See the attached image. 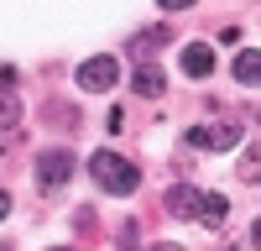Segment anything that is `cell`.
Segmentation results:
<instances>
[{
	"instance_id": "cell-2",
	"label": "cell",
	"mask_w": 261,
	"mask_h": 251,
	"mask_svg": "<svg viewBox=\"0 0 261 251\" xmlns=\"http://www.w3.org/2000/svg\"><path fill=\"white\" fill-rule=\"evenodd\" d=\"M188 146H199V152H230V146H241V126H230V120L193 126V131H188Z\"/></svg>"
},
{
	"instance_id": "cell-14",
	"label": "cell",
	"mask_w": 261,
	"mask_h": 251,
	"mask_svg": "<svg viewBox=\"0 0 261 251\" xmlns=\"http://www.w3.org/2000/svg\"><path fill=\"white\" fill-rule=\"evenodd\" d=\"M11 215V194H6V188H0V220H6Z\"/></svg>"
},
{
	"instance_id": "cell-13",
	"label": "cell",
	"mask_w": 261,
	"mask_h": 251,
	"mask_svg": "<svg viewBox=\"0 0 261 251\" xmlns=\"http://www.w3.org/2000/svg\"><path fill=\"white\" fill-rule=\"evenodd\" d=\"M157 6H167V11H188L193 0H157Z\"/></svg>"
},
{
	"instance_id": "cell-9",
	"label": "cell",
	"mask_w": 261,
	"mask_h": 251,
	"mask_svg": "<svg viewBox=\"0 0 261 251\" xmlns=\"http://www.w3.org/2000/svg\"><path fill=\"white\" fill-rule=\"evenodd\" d=\"M225 215H230L225 194H204V209H199V220H204L209 230H220V225H225Z\"/></svg>"
},
{
	"instance_id": "cell-5",
	"label": "cell",
	"mask_w": 261,
	"mask_h": 251,
	"mask_svg": "<svg viewBox=\"0 0 261 251\" xmlns=\"http://www.w3.org/2000/svg\"><path fill=\"white\" fill-rule=\"evenodd\" d=\"M199 209H204V194H199L193 183L167 188V215H172V220H199Z\"/></svg>"
},
{
	"instance_id": "cell-16",
	"label": "cell",
	"mask_w": 261,
	"mask_h": 251,
	"mask_svg": "<svg viewBox=\"0 0 261 251\" xmlns=\"http://www.w3.org/2000/svg\"><path fill=\"white\" fill-rule=\"evenodd\" d=\"M151 251H183V246H172V241H162V246H151Z\"/></svg>"
},
{
	"instance_id": "cell-4",
	"label": "cell",
	"mask_w": 261,
	"mask_h": 251,
	"mask_svg": "<svg viewBox=\"0 0 261 251\" xmlns=\"http://www.w3.org/2000/svg\"><path fill=\"white\" fill-rule=\"evenodd\" d=\"M37 173H42L47 188H58L63 178L73 173V152H68V146H47V152H37Z\"/></svg>"
},
{
	"instance_id": "cell-12",
	"label": "cell",
	"mask_w": 261,
	"mask_h": 251,
	"mask_svg": "<svg viewBox=\"0 0 261 251\" xmlns=\"http://www.w3.org/2000/svg\"><path fill=\"white\" fill-rule=\"evenodd\" d=\"M162 42H172V32H167V27H157V32H141V37H136V53L146 58L151 47H162Z\"/></svg>"
},
{
	"instance_id": "cell-3",
	"label": "cell",
	"mask_w": 261,
	"mask_h": 251,
	"mask_svg": "<svg viewBox=\"0 0 261 251\" xmlns=\"http://www.w3.org/2000/svg\"><path fill=\"white\" fill-rule=\"evenodd\" d=\"M120 63L115 58H84L79 63V89H115Z\"/></svg>"
},
{
	"instance_id": "cell-11",
	"label": "cell",
	"mask_w": 261,
	"mask_h": 251,
	"mask_svg": "<svg viewBox=\"0 0 261 251\" xmlns=\"http://www.w3.org/2000/svg\"><path fill=\"white\" fill-rule=\"evenodd\" d=\"M241 178H246V183L261 178V146H246V152H241Z\"/></svg>"
},
{
	"instance_id": "cell-17",
	"label": "cell",
	"mask_w": 261,
	"mask_h": 251,
	"mask_svg": "<svg viewBox=\"0 0 261 251\" xmlns=\"http://www.w3.org/2000/svg\"><path fill=\"white\" fill-rule=\"evenodd\" d=\"M58 251H63V246H58Z\"/></svg>"
},
{
	"instance_id": "cell-1",
	"label": "cell",
	"mask_w": 261,
	"mask_h": 251,
	"mask_svg": "<svg viewBox=\"0 0 261 251\" xmlns=\"http://www.w3.org/2000/svg\"><path fill=\"white\" fill-rule=\"evenodd\" d=\"M89 173H94V183L105 188V194H136V183H141V173L125 157H115V152H94Z\"/></svg>"
},
{
	"instance_id": "cell-8",
	"label": "cell",
	"mask_w": 261,
	"mask_h": 251,
	"mask_svg": "<svg viewBox=\"0 0 261 251\" xmlns=\"http://www.w3.org/2000/svg\"><path fill=\"white\" fill-rule=\"evenodd\" d=\"M235 84H261V53L256 47H246V53H235Z\"/></svg>"
},
{
	"instance_id": "cell-6",
	"label": "cell",
	"mask_w": 261,
	"mask_h": 251,
	"mask_svg": "<svg viewBox=\"0 0 261 251\" xmlns=\"http://www.w3.org/2000/svg\"><path fill=\"white\" fill-rule=\"evenodd\" d=\"M183 73H188V79H209V73H214V47L188 42V47H183Z\"/></svg>"
},
{
	"instance_id": "cell-10",
	"label": "cell",
	"mask_w": 261,
	"mask_h": 251,
	"mask_svg": "<svg viewBox=\"0 0 261 251\" xmlns=\"http://www.w3.org/2000/svg\"><path fill=\"white\" fill-rule=\"evenodd\" d=\"M21 120V99L11 89H0V131H11V126Z\"/></svg>"
},
{
	"instance_id": "cell-15",
	"label": "cell",
	"mask_w": 261,
	"mask_h": 251,
	"mask_svg": "<svg viewBox=\"0 0 261 251\" xmlns=\"http://www.w3.org/2000/svg\"><path fill=\"white\" fill-rule=\"evenodd\" d=\"M251 246H256V251H261V220H256V225H251Z\"/></svg>"
},
{
	"instance_id": "cell-7",
	"label": "cell",
	"mask_w": 261,
	"mask_h": 251,
	"mask_svg": "<svg viewBox=\"0 0 261 251\" xmlns=\"http://www.w3.org/2000/svg\"><path fill=\"white\" fill-rule=\"evenodd\" d=\"M130 84H136V94H146V99H157V94L167 89V73L157 68V63H141V68L130 73Z\"/></svg>"
}]
</instances>
